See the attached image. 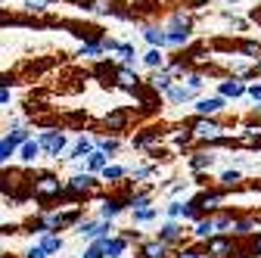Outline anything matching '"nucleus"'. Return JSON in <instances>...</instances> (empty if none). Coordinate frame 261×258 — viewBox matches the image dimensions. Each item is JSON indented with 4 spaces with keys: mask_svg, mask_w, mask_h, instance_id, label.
Returning <instances> with one entry per match:
<instances>
[{
    "mask_svg": "<svg viewBox=\"0 0 261 258\" xmlns=\"http://www.w3.org/2000/svg\"><path fill=\"white\" fill-rule=\"evenodd\" d=\"M224 196H227V190H202L199 196H193V202H196V209H199L202 215H215V212H221L224 209Z\"/></svg>",
    "mask_w": 261,
    "mask_h": 258,
    "instance_id": "0eeeda50",
    "label": "nucleus"
},
{
    "mask_svg": "<svg viewBox=\"0 0 261 258\" xmlns=\"http://www.w3.org/2000/svg\"><path fill=\"white\" fill-rule=\"evenodd\" d=\"M100 38H103V35H93V38H87V41L78 47V56H84V59H100V56H103Z\"/></svg>",
    "mask_w": 261,
    "mask_h": 258,
    "instance_id": "c85d7f7f",
    "label": "nucleus"
},
{
    "mask_svg": "<svg viewBox=\"0 0 261 258\" xmlns=\"http://www.w3.org/2000/svg\"><path fill=\"white\" fill-rule=\"evenodd\" d=\"M193 240L196 243H205V240H212V237H218V230H215V221H212V215H202L199 221L193 224Z\"/></svg>",
    "mask_w": 261,
    "mask_h": 258,
    "instance_id": "6ab92c4d",
    "label": "nucleus"
},
{
    "mask_svg": "<svg viewBox=\"0 0 261 258\" xmlns=\"http://www.w3.org/2000/svg\"><path fill=\"white\" fill-rule=\"evenodd\" d=\"M115 84L121 87V90H130V93H134L143 81H140V75L134 72V69H124V66H118L115 69Z\"/></svg>",
    "mask_w": 261,
    "mask_h": 258,
    "instance_id": "aec40b11",
    "label": "nucleus"
},
{
    "mask_svg": "<svg viewBox=\"0 0 261 258\" xmlns=\"http://www.w3.org/2000/svg\"><path fill=\"white\" fill-rule=\"evenodd\" d=\"M155 174H159L155 165H130V168H127V177H134V180H149V177H155Z\"/></svg>",
    "mask_w": 261,
    "mask_h": 258,
    "instance_id": "f704fd0d",
    "label": "nucleus"
},
{
    "mask_svg": "<svg viewBox=\"0 0 261 258\" xmlns=\"http://www.w3.org/2000/svg\"><path fill=\"white\" fill-rule=\"evenodd\" d=\"M90 152H93V137H84V134H81L69 149H65V156H62V159H65V162H84Z\"/></svg>",
    "mask_w": 261,
    "mask_h": 258,
    "instance_id": "ddd939ff",
    "label": "nucleus"
},
{
    "mask_svg": "<svg viewBox=\"0 0 261 258\" xmlns=\"http://www.w3.org/2000/svg\"><path fill=\"white\" fill-rule=\"evenodd\" d=\"M165 190H168V193H171V196L177 199V196H184V193L190 190V180H174V184H168Z\"/></svg>",
    "mask_w": 261,
    "mask_h": 258,
    "instance_id": "c03bdc74",
    "label": "nucleus"
},
{
    "mask_svg": "<svg viewBox=\"0 0 261 258\" xmlns=\"http://www.w3.org/2000/svg\"><path fill=\"white\" fill-rule=\"evenodd\" d=\"M227 4H230V7H233V4H243V0H227Z\"/></svg>",
    "mask_w": 261,
    "mask_h": 258,
    "instance_id": "5fc2aeb1",
    "label": "nucleus"
},
{
    "mask_svg": "<svg viewBox=\"0 0 261 258\" xmlns=\"http://www.w3.org/2000/svg\"><path fill=\"white\" fill-rule=\"evenodd\" d=\"M75 234L81 237V240H100V237H112V234H118V227H115V221H100V218H81L78 224H75Z\"/></svg>",
    "mask_w": 261,
    "mask_h": 258,
    "instance_id": "20e7f679",
    "label": "nucleus"
},
{
    "mask_svg": "<svg viewBox=\"0 0 261 258\" xmlns=\"http://www.w3.org/2000/svg\"><path fill=\"white\" fill-rule=\"evenodd\" d=\"M31 193L41 199V215H44V212H50V202L62 196V180L53 171H35V177H31Z\"/></svg>",
    "mask_w": 261,
    "mask_h": 258,
    "instance_id": "f03ea898",
    "label": "nucleus"
},
{
    "mask_svg": "<svg viewBox=\"0 0 261 258\" xmlns=\"http://www.w3.org/2000/svg\"><path fill=\"white\" fill-rule=\"evenodd\" d=\"M127 240L121 234H112V237H103V255L106 258H124L127 255Z\"/></svg>",
    "mask_w": 261,
    "mask_h": 258,
    "instance_id": "f3484780",
    "label": "nucleus"
},
{
    "mask_svg": "<svg viewBox=\"0 0 261 258\" xmlns=\"http://www.w3.org/2000/svg\"><path fill=\"white\" fill-rule=\"evenodd\" d=\"M224 106H227V100H221L218 93L215 96H196L193 100V109L199 118H215L218 112H224Z\"/></svg>",
    "mask_w": 261,
    "mask_h": 258,
    "instance_id": "9d476101",
    "label": "nucleus"
},
{
    "mask_svg": "<svg viewBox=\"0 0 261 258\" xmlns=\"http://www.w3.org/2000/svg\"><path fill=\"white\" fill-rule=\"evenodd\" d=\"M246 96H249V100L258 106V103H261V81H252V84H246Z\"/></svg>",
    "mask_w": 261,
    "mask_h": 258,
    "instance_id": "a18cd8bd",
    "label": "nucleus"
},
{
    "mask_svg": "<svg viewBox=\"0 0 261 258\" xmlns=\"http://www.w3.org/2000/svg\"><path fill=\"white\" fill-rule=\"evenodd\" d=\"M174 258H205L202 243H199V246H184V249H177V252H174Z\"/></svg>",
    "mask_w": 261,
    "mask_h": 258,
    "instance_id": "79ce46f5",
    "label": "nucleus"
},
{
    "mask_svg": "<svg viewBox=\"0 0 261 258\" xmlns=\"http://www.w3.org/2000/svg\"><path fill=\"white\" fill-rule=\"evenodd\" d=\"M78 258H106V255H103V237H100V240H90L87 249H84Z\"/></svg>",
    "mask_w": 261,
    "mask_h": 258,
    "instance_id": "ea45409f",
    "label": "nucleus"
},
{
    "mask_svg": "<svg viewBox=\"0 0 261 258\" xmlns=\"http://www.w3.org/2000/svg\"><path fill=\"white\" fill-rule=\"evenodd\" d=\"M193 41V31L190 28H165V50H184Z\"/></svg>",
    "mask_w": 261,
    "mask_h": 258,
    "instance_id": "a211bd4d",
    "label": "nucleus"
},
{
    "mask_svg": "<svg viewBox=\"0 0 261 258\" xmlns=\"http://www.w3.org/2000/svg\"><path fill=\"white\" fill-rule=\"evenodd\" d=\"M0 258H4V246H0Z\"/></svg>",
    "mask_w": 261,
    "mask_h": 258,
    "instance_id": "4d7b16f0",
    "label": "nucleus"
},
{
    "mask_svg": "<svg viewBox=\"0 0 261 258\" xmlns=\"http://www.w3.org/2000/svg\"><path fill=\"white\" fill-rule=\"evenodd\" d=\"M218 96H221V100H240V96H246V81L243 78H233V75H221Z\"/></svg>",
    "mask_w": 261,
    "mask_h": 258,
    "instance_id": "1a4fd4ad",
    "label": "nucleus"
},
{
    "mask_svg": "<svg viewBox=\"0 0 261 258\" xmlns=\"http://www.w3.org/2000/svg\"><path fill=\"white\" fill-rule=\"evenodd\" d=\"M130 218H134V224H152L159 218V205H146V209H137L130 212Z\"/></svg>",
    "mask_w": 261,
    "mask_h": 258,
    "instance_id": "c9c22d12",
    "label": "nucleus"
},
{
    "mask_svg": "<svg viewBox=\"0 0 261 258\" xmlns=\"http://www.w3.org/2000/svg\"><path fill=\"white\" fill-rule=\"evenodd\" d=\"M115 7H118V0H90V4H87V10L93 16H112Z\"/></svg>",
    "mask_w": 261,
    "mask_h": 258,
    "instance_id": "473e14b6",
    "label": "nucleus"
},
{
    "mask_svg": "<svg viewBox=\"0 0 261 258\" xmlns=\"http://www.w3.org/2000/svg\"><path fill=\"white\" fill-rule=\"evenodd\" d=\"M16 159H19L22 165H35V162H38V159H41V146L35 143V137H31V140H25V143L16 149Z\"/></svg>",
    "mask_w": 261,
    "mask_h": 258,
    "instance_id": "4be33fe9",
    "label": "nucleus"
},
{
    "mask_svg": "<svg viewBox=\"0 0 261 258\" xmlns=\"http://www.w3.org/2000/svg\"><path fill=\"white\" fill-rule=\"evenodd\" d=\"M10 100H13V90L10 87H0V106H7Z\"/></svg>",
    "mask_w": 261,
    "mask_h": 258,
    "instance_id": "8fccbe9b",
    "label": "nucleus"
},
{
    "mask_svg": "<svg viewBox=\"0 0 261 258\" xmlns=\"http://www.w3.org/2000/svg\"><path fill=\"white\" fill-rule=\"evenodd\" d=\"M127 209V196H103L100 199V215H96V218H100V221H115L121 212Z\"/></svg>",
    "mask_w": 261,
    "mask_h": 258,
    "instance_id": "9b49d317",
    "label": "nucleus"
},
{
    "mask_svg": "<svg viewBox=\"0 0 261 258\" xmlns=\"http://www.w3.org/2000/svg\"><path fill=\"white\" fill-rule=\"evenodd\" d=\"M93 149H100L103 156L112 159V156L121 149V140H118V137H109V134H96V137H93Z\"/></svg>",
    "mask_w": 261,
    "mask_h": 258,
    "instance_id": "393cba45",
    "label": "nucleus"
},
{
    "mask_svg": "<svg viewBox=\"0 0 261 258\" xmlns=\"http://www.w3.org/2000/svg\"><path fill=\"white\" fill-rule=\"evenodd\" d=\"M35 143L41 146V156L59 159V156H65V149H69V134L65 131H41L35 137Z\"/></svg>",
    "mask_w": 261,
    "mask_h": 258,
    "instance_id": "39448f33",
    "label": "nucleus"
},
{
    "mask_svg": "<svg viewBox=\"0 0 261 258\" xmlns=\"http://www.w3.org/2000/svg\"><path fill=\"white\" fill-rule=\"evenodd\" d=\"M146 205H152V187H146V190H140V193H130V196H127V209H130V212L146 209Z\"/></svg>",
    "mask_w": 261,
    "mask_h": 258,
    "instance_id": "c756f323",
    "label": "nucleus"
},
{
    "mask_svg": "<svg viewBox=\"0 0 261 258\" xmlns=\"http://www.w3.org/2000/svg\"><path fill=\"white\" fill-rule=\"evenodd\" d=\"M93 193H100V177H96V174H87V171H75L69 180L62 184V196H69V199L93 196Z\"/></svg>",
    "mask_w": 261,
    "mask_h": 258,
    "instance_id": "7ed1b4c3",
    "label": "nucleus"
},
{
    "mask_svg": "<svg viewBox=\"0 0 261 258\" xmlns=\"http://www.w3.org/2000/svg\"><path fill=\"white\" fill-rule=\"evenodd\" d=\"M162 96H165V100L171 103V106H187V103H193L196 100V96H199V93H193L190 87H184L180 81H174L165 93H162Z\"/></svg>",
    "mask_w": 261,
    "mask_h": 258,
    "instance_id": "4468645a",
    "label": "nucleus"
},
{
    "mask_svg": "<svg viewBox=\"0 0 261 258\" xmlns=\"http://www.w3.org/2000/svg\"><path fill=\"white\" fill-rule=\"evenodd\" d=\"M168 140L177 143V146H190L193 143V134H190V127H174V131L168 134Z\"/></svg>",
    "mask_w": 261,
    "mask_h": 258,
    "instance_id": "58836bf2",
    "label": "nucleus"
},
{
    "mask_svg": "<svg viewBox=\"0 0 261 258\" xmlns=\"http://www.w3.org/2000/svg\"><path fill=\"white\" fill-rule=\"evenodd\" d=\"M190 134H193V140H199V143H208V146H237V140H230V131H227V127L218 121V118H199L196 115L190 124Z\"/></svg>",
    "mask_w": 261,
    "mask_h": 258,
    "instance_id": "f257e3e1",
    "label": "nucleus"
},
{
    "mask_svg": "<svg viewBox=\"0 0 261 258\" xmlns=\"http://www.w3.org/2000/svg\"><path fill=\"white\" fill-rule=\"evenodd\" d=\"M255 72H261V59H258V62H255Z\"/></svg>",
    "mask_w": 261,
    "mask_h": 258,
    "instance_id": "864d4df0",
    "label": "nucleus"
},
{
    "mask_svg": "<svg viewBox=\"0 0 261 258\" xmlns=\"http://www.w3.org/2000/svg\"><path fill=\"white\" fill-rule=\"evenodd\" d=\"M258 224H261V221H258L255 215H237L227 237H255V234H258Z\"/></svg>",
    "mask_w": 261,
    "mask_h": 258,
    "instance_id": "f8f14e48",
    "label": "nucleus"
},
{
    "mask_svg": "<svg viewBox=\"0 0 261 258\" xmlns=\"http://www.w3.org/2000/svg\"><path fill=\"white\" fill-rule=\"evenodd\" d=\"M137 255L140 258H171V249L165 243H159V240H146V243H140Z\"/></svg>",
    "mask_w": 261,
    "mask_h": 258,
    "instance_id": "412c9836",
    "label": "nucleus"
},
{
    "mask_svg": "<svg viewBox=\"0 0 261 258\" xmlns=\"http://www.w3.org/2000/svg\"><path fill=\"white\" fill-rule=\"evenodd\" d=\"M143 66H146V69H152V72H155V69H165V66H168V62H165V50L149 47V50L143 53Z\"/></svg>",
    "mask_w": 261,
    "mask_h": 258,
    "instance_id": "7c9ffc66",
    "label": "nucleus"
},
{
    "mask_svg": "<svg viewBox=\"0 0 261 258\" xmlns=\"http://www.w3.org/2000/svg\"><path fill=\"white\" fill-rule=\"evenodd\" d=\"M171 84H174V78H171V75H168L165 69H155V72L149 75V81H146V87H149L152 93H165V90H168Z\"/></svg>",
    "mask_w": 261,
    "mask_h": 258,
    "instance_id": "b1692460",
    "label": "nucleus"
},
{
    "mask_svg": "<svg viewBox=\"0 0 261 258\" xmlns=\"http://www.w3.org/2000/svg\"><path fill=\"white\" fill-rule=\"evenodd\" d=\"M16 149H19V146H16V143L7 137V134L0 137V168H4V165H10V159L16 156Z\"/></svg>",
    "mask_w": 261,
    "mask_h": 258,
    "instance_id": "e433bc0d",
    "label": "nucleus"
},
{
    "mask_svg": "<svg viewBox=\"0 0 261 258\" xmlns=\"http://www.w3.org/2000/svg\"><path fill=\"white\" fill-rule=\"evenodd\" d=\"M155 240L165 243L168 249H171V246H180V243H184V224H180V221H162L159 230H155Z\"/></svg>",
    "mask_w": 261,
    "mask_h": 258,
    "instance_id": "6e6552de",
    "label": "nucleus"
},
{
    "mask_svg": "<svg viewBox=\"0 0 261 258\" xmlns=\"http://www.w3.org/2000/svg\"><path fill=\"white\" fill-rule=\"evenodd\" d=\"M240 180H243V171L240 168H227V171H221V177H218V184H221V190H237L240 187Z\"/></svg>",
    "mask_w": 261,
    "mask_h": 258,
    "instance_id": "2f4dec72",
    "label": "nucleus"
},
{
    "mask_svg": "<svg viewBox=\"0 0 261 258\" xmlns=\"http://www.w3.org/2000/svg\"><path fill=\"white\" fill-rule=\"evenodd\" d=\"M22 258H47V255H44V252H41V249H38L35 243H31V246H28V249L22 252Z\"/></svg>",
    "mask_w": 261,
    "mask_h": 258,
    "instance_id": "09e8293b",
    "label": "nucleus"
},
{
    "mask_svg": "<svg viewBox=\"0 0 261 258\" xmlns=\"http://www.w3.org/2000/svg\"><path fill=\"white\" fill-rule=\"evenodd\" d=\"M143 41L155 50H165V28L162 25H143Z\"/></svg>",
    "mask_w": 261,
    "mask_h": 258,
    "instance_id": "a878e982",
    "label": "nucleus"
},
{
    "mask_svg": "<svg viewBox=\"0 0 261 258\" xmlns=\"http://www.w3.org/2000/svg\"><path fill=\"white\" fill-rule=\"evenodd\" d=\"M0 87H13V78L10 75H0Z\"/></svg>",
    "mask_w": 261,
    "mask_h": 258,
    "instance_id": "3c124183",
    "label": "nucleus"
},
{
    "mask_svg": "<svg viewBox=\"0 0 261 258\" xmlns=\"http://www.w3.org/2000/svg\"><path fill=\"white\" fill-rule=\"evenodd\" d=\"M124 177H127V168H121V165H106L100 171V180H106V184H118Z\"/></svg>",
    "mask_w": 261,
    "mask_h": 258,
    "instance_id": "72a5a7b5",
    "label": "nucleus"
},
{
    "mask_svg": "<svg viewBox=\"0 0 261 258\" xmlns=\"http://www.w3.org/2000/svg\"><path fill=\"white\" fill-rule=\"evenodd\" d=\"M162 28H190V31H193V13H190V10H184V7H177V10L168 16V22L162 25Z\"/></svg>",
    "mask_w": 261,
    "mask_h": 258,
    "instance_id": "bb28decb",
    "label": "nucleus"
},
{
    "mask_svg": "<svg viewBox=\"0 0 261 258\" xmlns=\"http://www.w3.org/2000/svg\"><path fill=\"white\" fill-rule=\"evenodd\" d=\"M240 56H246V59H252V62H258L261 59V44L258 41H240Z\"/></svg>",
    "mask_w": 261,
    "mask_h": 258,
    "instance_id": "4c0bfd02",
    "label": "nucleus"
},
{
    "mask_svg": "<svg viewBox=\"0 0 261 258\" xmlns=\"http://www.w3.org/2000/svg\"><path fill=\"white\" fill-rule=\"evenodd\" d=\"M162 137H165V134H162L159 127H149V131H143V134H134V140H130V143H134V149H149V146H155Z\"/></svg>",
    "mask_w": 261,
    "mask_h": 258,
    "instance_id": "cd10ccee",
    "label": "nucleus"
},
{
    "mask_svg": "<svg viewBox=\"0 0 261 258\" xmlns=\"http://www.w3.org/2000/svg\"><path fill=\"white\" fill-rule=\"evenodd\" d=\"M115 56H118V62H121L124 69H134V72H137V62H140V59H137V47H134V44L121 41L118 50H115Z\"/></svg>",
    "mask_w": 261,
    "mask_h": 258,
    "instance_id": "5701e85b",
    "label": "nucleus"
},
{
    "mask_svg": "<svg viewBox=\"0 0 261 258\" xmlns=\"http://www.w3.org/2000/svg\"><path fill=\"white\" fill-rule=\"evenodd\" d=\"M47 258H53V255H59V252H65V240L59 237V234H38V243H35Z\"/></svg>",
    "mask_w": 261,
    "mask_h": 258,
    "instance_id": "2eb2a0df",
    "label": "nucleus"
},
{
    "mask_svg": "<svg viewBox=\"0 0 261 258\" xmlns=\"http://www.w3.org/2000/svg\"><path fill=\"white\" fill-rule=\"evenodd\" d=\"M118 44H121V41H115V38H106V35L100 38V47H103V53H115V50H118Z\"/></svg>",
    "mask_w": 261,
    "mask_h": 258,
    "instance_id": "de8ad7c7",
    "label": "nucleus"
},
{
    "mask_svg": "<svg viewBox=\"0 0 261 258\" xmlns=\"http://www.w3.org/2000/svg\"><path fill=\"white\" fill-rule=\"evenodd\" d=\"M205 4H208V0H190V7H193V10H196V7H205Z\"/></svg>",
    "mask_w": 261,
    "mask_h": 258,
    "instance_id": "603ef678",
    "label": "nucleus"
},
{
    "mask_svg": "<svg viewBox=\"0 0 261 258\" xmlns=\"http://www.w3.org/2000/svg\"><path fill=\"white\" fill-rule=\"evenodd\" d=\"M25 10L35 13V16H44V13H47V4H38V0H25Z\"/></svg>",
    "mask_w": 261,
    "mask_h": 258,
    "instance_id": "49530a36",
    "label": "nucleus"
},
{
    "mask_svg": "<svg viewBox=\"0 0 261 258\" xmlns=\"http://www.w3.org/2000/svg\"><path fill=\"white\" fill-rule=\"evenodd\" d=\"M7 137H10V140H13L16 146H22L25 140H31V134L25 131V127H10V134H7Z\"/></svg>",
    "mask_w": 261,
    "mask_h": 258,
    "instance_id": "37998d69",
    "label": "nucleus"
},
{
    "mask_svg": "<svg viewBox=\"0 0 261 258\" xmlns=\"http://www.w3.org/2000/svg\"><path fill=\"white\" fill-rule=\"evenodd\" d=\"M202 252H205V258H230V255H237V243H233V237L221 234V237L205 240Z\"/></svg>",
    "mask_w": 261,
    "mask_h": 258,
    "instance_id": "423d86ee",
    "label": "nucleus"
},
{
    "mask_svg": "<svg viewBox=\"0 0 261 258\" xmlns=\"http://www.w3.org/2000/svg\"><path fill=\"white\" fill-rule=\"evenodd\" d=\"M215 162H218V156H215V152L199 149V152H193V156H190V171H193V174H205V171L215 168Z\"/></svg>",
    "mask_w": 261,
    "mask_h": 258,
    "instance_id": "dca6fc26",
    "label": "nucleus"
},
{
    "mask_svg": "<svg viewBox=\"0 0 261 258\" xmlns=\"http://www.w3.org/2000/svg\"><path fill=\"white\" fill-rule=\"evenodd\" d=\"M124 124H127V112H112V115H106V127H109V131H121Z\"/></svg>",
    "mask_w": 261,
    "mask_h": 258,
    "instance_id": "a19ab883",
    "label": "nucleus"
},
{
    "mask_svg": "<svg viewBox=\"0 0 261 258\" xmlns=\"http://www.w3.org/2000/svg\"><path fill=\"white\" fill-rule=\"evenodd\" d=\"M38 4H47V7H50V4H53V0H38Z\"/></svg>",
    "mask_w": 261,
    "mask_h": 258,
    "instance_id": "6e6d98bb",
    "label": "nucleus"
}]
</instances>
